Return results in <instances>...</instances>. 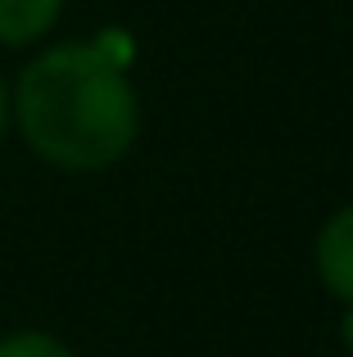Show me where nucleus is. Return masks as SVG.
<instances>
[{
    "label": "nucleus",
    "mask_w": 353,
    "mask_h": 357,
    "mask_svg": "<svg viewBox=\"0 0 353 357\" xmlns=\"http://www.w3.org/2000/svg\"><path fill=\"white\" fill-rule=\"evenodd\" d=\"M9 118L27 149L59 172L114 167L141 131V105L127 68L100 54L96 41H63L18 73Z\"/></svg>",
    "instance_id": "nucleus-1"
},
{
    "label": "nucleus",
    "mask_w": 353,
    "mask_h": 357,
    "mask_svg": "<svg viewBox=\"0 0 353 357\" xmlns=\"http://www.w3.org/2000/svg\"><path fill=\"white\" fill-rule=\"evenodd\" d=\"M340 344L353 353V307H345V317H340Z\"/></svg>",
    "instance_id": "nucleus-6"
},
{
    "label": "nucleus",
    "mask_w": 353,
    "mask_h": 357,
    "mask_svg": "<svg viewBox=\"0 0 353 357\" xmlns=\"http://www.w3.org/2000/svg\"><path fill=\"white\" fill-rule=\"evenodd\" d=\"M63 0H0V45H32L59 23Z\"/></svg>",
    "instance_id": "nucleus-3"
},
{
    "label": "nucleus",
    "mask_w": 353,
    "mask_h": 357,
    "mask_svg": "<svg viewBox=\"0 0 353 357\" xmlns=\"http://www.w3.org/2000/svg\"><path fill=\"white\" fill-rule=\"evenodd\" d=\"M0 357H73V349L45 331H18L0 340Z\"/></svg>",
    "instance_id": "nucleus-4"
},
{
    "label": "nucleus",
    "mask_w": 353,
    "mask_h": 357,
    "mask_svg": "<svg viewBox=\"0 0 353 357\" xmlns=\"http://www.w3.org/2000/svg\"><path fill=\"white\" fill-rule=\"evenodd\" d=\"M96 45H100V54H105V59L118 63V68H127V63H132V36H127V32H100Z\"/></svg>",
    "instance_id": "nucleus-5"
},
{
    "label": "nucleus",
    "mask_w": 353,
    "mask_h": 357,
    "mask_svg": "<svg viewBox=\"0 0 353 357\" xmlns=\"http://www.w3.org/2000/svg\"><path fill=\"white\" fill-rule=\"evenodd\" d=\"M5 131H9V91L0 82V140H5Z\"/></svg>",
    "instance_id": "nucleus-7"
},
{
    "label": "nucleus",
    "mask_w": 353,
    "mask_h": 357,
    "mask_svg": "<svg viewBox=\"0 0 353 357\" xmlns=\"http://www.w3.org/2000/svg\"><path fill=\"white\" fill-rule=\"evenodd\" d=\"M313 262H317L326 294L353 307V204L326 218V227L317 231V244H313Z\"/></svg>",
    "instance_id": "nucleus-2"
}]
</instances>
